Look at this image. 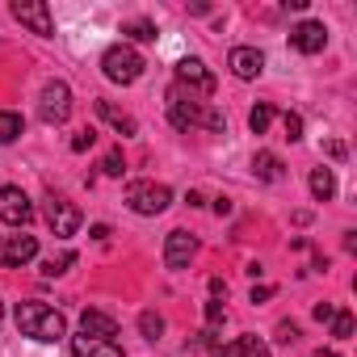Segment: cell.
<instances>
[{"mask_svg": "<svg viewBox=\"0 0 357 357\" xmlns=\"http://www.w3.org/2000/svg\"><path fill=\"white\" fill-rule=\"evenodd\" d=\"M282 126H286V139H290V143H294V139H303V118H298V114H286V118H282Z\"/></svg>", "mask_w": 357, "mask_h": 357, "instance_id": "obj_29", "label": "cell"}, {"mask_svg": "<svg viewBox=\"0 0 357 357\" xmlns=\"http://www.w3.org/2000/svg\"><path fill=\"white\" fill-rule=\"evenodd\" d=\"M223 319H227V307H223V298H211V303H206V324H211V332H215Z\"/></svg>", "mask_w": 357, "mask_h": 357, "instance_id": "obj_27", "label": "cell"}, {"mask_svg": "<svg viewBox=\"0 0 357 357\" xmlns=\"http://www.w3.org/2000/svg\"><path fill=\"white\" fill-rule=\"evenodd\" d=\"M122 34L135 38V43H155V26H151V22H126Z\"/></svg>", "mask_w": 357, "mask_h": 357, "instance_id": "obj_22", "label": "cell"}, {"mask_svg": "<svg viewBox=\"0 0 357 357\" xmlns=\"http://www.w3.org/2000/svg\"><path fill=\"white\" fill-rule=\"evenodd\" d=\"M211 357H273L261 336H236L231 344H211Z\"/></svg>", "mask_w": 357, "mask_h": 357, "instance_id": "obj_14", "label": "cell"}, {"mask_svg": "<svg viewBox=\"0 0 357 357\" xmlns=\"http://www.w3.org/2000/svg\"><path fill=\"white\" fill-rule=\"evenodd\" d=\"M38 118H43L47 126H63V122L72 118V89H68L63 80L43 84V93H38Z\"/></svg>", "mask_w": 357, "mask_h": 357, "instance_id": "obj_5", "label": "cell"}, {"mask_svg": "<svg viewBox=\"0 0 357 357\" xmlns=\"http://www.w3.org/2000/svg\"><path fill=\"white\" fill-rule=\"evenodd\" d=\"M93 143H97V130H93V126H84V130L72 135V151H89Z\"/></svg>", "mask_w": 357, "mask_h": 357, "instance_id": "obj_28", "label": "cell"}, {"mask_svg": "<svg viewBox=\"0 0 357 357\" xmlns=\"http://www.w3.org/2000/svg\"><path fill=\"white\" fill-rule=\"evenodd\" d=\"M13 319H17V332H22V336H30V340H38V344H55V340H63V336H68V319H63L55 307L38 303V298L17 303Z\"/></svg>", "mask_w": 357, "mask_h": 357, "instance_id": "obj_1", "label": "cell"}, {"mask_svg": "<svg viewBox=\"0 0 357 357\" xmlns=\"http://www.w3.org/2000/svg\"><path fill=\"white\" fill-rule=\"evenodd\" d=\"M215 211L219 215H231V198H215Z\"/></svg>", "mask_w": 357, "mask_h": 357, "instance_id": "obj_35", "label": "cell"}, {"mask_svg": "<svg viewBox=\"0 0 357 357\" xmlns=\"http://www.w3.org/2000/svg\"><path fill=\"white\" fill-rule=\"evenodd\" d=\"M294 340H298V324H290V319L278 324V344H294Z\"/></svg>", "mask_w": 357, "mask_h": 357, "instance_id": "obj_30", "label": "cell"}, {"mask_svg": "<svg viewBox=\"0 0 357 357\" xmlns=\"http://www.w3.org/2000/svg\"><path fill=\"white\" fill-rule=\"evenodd\" d=\"M290 47H294L298 55H319V51L328 47V26H324V22H298V26L290 30Z\"/></svg>", "mask_w": 357, "mask_h": 357, "instance_id": "obj_12", "label": "cell"}, {"mask_svg": "<svg viewBox=\"0 0 357 357\" xmlns=\"http://www.w3.org/2000/svg\"><path fill=\"white\" fill-rule=\"evenodd\" d=\"M26 135V118L13 109H0V143H17Z\"/></svg>", "mask_w": 357, "mask_h": 357, "instance_id": "obj_20", "label": "cell"}, {"mask_svg": "<svg viewBox=\"0 0 357 357\" xmlns=\"http://www.w3.org/2000/svg\"><path fill=\"white\" fill-rule=\"evenodd\" d=\"M176 84H181L190 97H215V89H219L215 72L202 59H181L176 63Z\"/></svg>", "mask_w": 357, "mask_h": 357, "instance_id": "obj_8", "label": "cell"}, {"mask_svg": "<svg viewBox=\"0 0 357 357\" xmlns=\"http://www.w3.org/2000/svg\"><path fill=\"white\" fill-rule=\"evenodd\" d=\"M315 357H340V353H324V349H319V353H315Z\"/></svg>", "mask_w": 357, "mask_h": 357, "instance_id": "obj_37", "label": "cell"}, {"mask_svg": "<svg viewBox=\"0 0 357 357\" xmlns=\"http://www.w3.org/2000/svg\"><path fill=\"white\" fill-rule=\"evenodd\" d=\"M76 265V252H63V257H51L47 265H43V278H59V273H68Z\"/></svg>", "mask_w": 357, "mask_h": 357, "instance_id": "obj_23", "label": "cell"}, {"mask_svg": "<svg viewBox=\"0 0 357 357\" xmlns=\"http://www.w3.org/2000/svg\"><path fill=\"white\" fill-rule=\"evenodd\" d=\"M227 68H231L236 80H257V76L265 72V55H261L257 47H231Z\"/></svg>", "mask_w": 357, "mask_h": 357, "instance_id": "obj_13", "label": "cell"}, {"mask_svg": "<svg viewBox=\"0 0 357 357\" xmlns=\"http://www.w3.org/2000/svg\"><path fill=\"white\" fill-rule=\"evenodd\" d=\"M126 206L135 215H164L172 206V190L168 185H155V181H130L126 185Z\"/></svg>", "mask_w": 357, "mask_h": 357, "instance_id": "obj_4", "label": "cell"}, {"mask_svg": "<svg viewBox=\"0 0 357 357\" xmlns=\"http://www.w3.org/2000/svg\"><path fill=\"white\" fill-rule=\"evenodd\" d=\"M139 332H143L147 340H160V332H164V319H160L155 311H143V315H139Z\"/></svg>", "mask_w": 357, "mask_h": 357, "instance_id": "obj_24", "label": "cell"}, {"mask_svg": "<svg viewBox=\"0 0 357 357\" xmlns=\"http://www.w3.org/2000/svg\"><path fill=\"white\" fill-rule=\"evenodd\" d=\"M43 215H47V223H51V231L59 236V240H68V236H76L80 231V211H76V202H68L63 194H47V202H43Z\"/></svg>", "mask_w": 357, "mask_h": 357, "instance_id": "obj_6", "label": "cell"}, {"mask_svg": "<svg viewBox=\"0 0 357 357\" xmlns=\"http://www.w3.org/2000/svg\"><path fill=\"white\" fill-rule=\"evenodd\" d=\"M252 168H257L261 181H282V176H286V164H282V155H273V151H257V155H252Z\"/></svg>", "mask_w": 357, "mask_h": 357, "instance_id": "obj_18", "label": "cell"}, {"mask_svg": "<svg viewBox=\"0 0 357 357\" xmlns=\"http://www.w3.org/2000/svg\"><path fill=\"white\" fill-rule=\"evenodd\" d=\"M265 298H273V286H252V303H265Z\"/></svg>", "mask_w": 357, "mask_h": 357, "instance_id": "obj_32", "label": "cell"}, {"mask_svg": "<svg viewBox=\"0 0 357 357\" xmlns=\"http://www.w3.org/2000/svg\"><path fill=\"white\" fill-rule=\"evenodd\" d=\"M97 114H101L118 135H135V130H139V126H135V118H130V114H122V109H114L109 101H97Z\"/></svg>", "mask_w": 357, "mask_h": 357, "instance_id": "obj_19", "label": "cell"}, {"mask_svg": "<svg viewBox=\"0 0 357 357\" xmlns=\"http://www.w3.org/2000/svg\"><path fill=\"white\" fill-rule=\"evenodd\" d=\"M168 118L176 130H190V126H206V130H223V114L206 109L198 97H190L181 84L168 89Z\"/></svg>", "mask_w": 357, "mask_h": 357, "instance_id": "obj_2", "label": "cell"}, {"mask_svg": "<svg viewBox=\"0 0 357 357\" xmlns=\"http://www.w3.org/2000/svg\"><path fill=\"white\" fill-rule=\"evenodd\" d=\"M143 55L130 47V43H114L105 55H101V72H105V80H114V84H135L139 76H143Z\"/></svg>", "mask_w": 357, "mask_h": 357, "instance_id": "obj_3", "label": "cell"}, {"mask_svg": "<svg viewBox=\"0 0 357 357\" xmlns=\"http://www.w3.org/2000/svg\"><path fill=\"white\" fill-rule=\"evenodd\" d=\"M307 185H311V198L315 202H332L336 198V172L332 168H311Z\"/></svg>", "mask_w": 357, "mask_h": 357, "instance_id": "obj_17", "label": "cell"}, {"mask_svg": "<svg viewBox=\"0 0 357 357\" xmlns=\"http://www.w3.org/2000/svg\"><path fill=\"white\" fill-rule=\"evenodd\" d=\"M332 315H336L332 303H319V307H315V319H319V324H332Z\"/></svg>", "mask_w": 357, "mask_h": 357, "instance_id": "obj_31", "label": "cell"}, {"mask_svg": "<svg viewBox=\"0 0 357 357\" xmlns=\"http://www.w3.org/2000/svg\"><path fill=\"white\" fill-rule=\"evenodd\" d=\"M72 353L76 357H126L118 340H101V336H72Z\"/></svg>", "mask_w": 357, "mask_h": 357, "instance_id": "obj_15", "label": "cell"}, {"mask_svg": "<svg viewBox=\"0 0 357 357\" xmlns=\"http://www.w3.org/2000/svg\"><path fill=\"white\" fill-rule=\"evenodd\" d=\"M101 172H105V176H122V172H126V160H122V147H114V151H105V160H101Z\"/></svg>", "mask_w": 357, "mask_h": 357, "instance_id": "obj_25", "label": "cell"}, {"mask_svg": "<svg viewBox=\"0 0 357 357\" xmlns=\"http://www.w3.org/2000/svg\"><path fill=\"white\" fill-rule=\"evenodd\" d=\"M38 257V240L34 236H5V240H0V265H5V269H22V265H30Z\"/></svg>", "mask_w": 357, "mask_h": 357, "instance_id": "obj_11", "label": "cell"}, {"mask_svg": "<svg viewBox=\"0 0 357 357\" xmlns=\"http://www.w3.org/2000/svg\"><path fill=\"white\" fill-rule=\"evenodd\" d=\"M332 336H336V340H349V336H353V315H349V311H336V315H332Z\"/></svg>", "mask_w": 357, "mask_h": 357, "instance_id": "obj_26", "label": "cell"}, {"mask_svg": "<svg viewBox=\"0 0 357 357\" xmlns=\"http://www.w3.org/2000/svg\"><path fill=\"white\" fill-rule=\"evenodd\" d=\"M0 223H9V227L34 223V202L26 198V190H17V185H0Z\"/></svg>", "mask_w": 357, "mask_h": 357, "instance_id": "obj_9", "label": "cell"}, {"mask_svg": "<svg viewBox=\"0 0 357 357\" xmlns=\"http://www.w3.org/2000/svg\"><path fill=\"white\" fill-rule=\"evenodd\" d=\"M194 257H198V240H194L190 231L176 227V231L164 236V265H168V269H190Z\"/></svg>", "mask_w": 357, "mask_h": 357, "instance_id": "obj_10", "label": "cell"}, {"mask_svg": "<svg viewBox=\"0 0 357 357\" xmlns=\"http://www.w3.org/2000/svg\"><path fill=\"white\" fill-rule=\"evenodd\" d=\"M80 332L84 336H101V340H118V319H109L105 311H84L80 315Z\"/></svg>", "mask_w": 357, "mask_h": 357, "instance_id": "obj_16", "label": "cell"}, {"mask_svg": "<svg viewBox=\"0 0 357 357\" xmlns=\"http://www.w3.org/2000/svg\"><path fill=\"white\" fill-rule=\"evenodd\" d=\"M211 294H215V298H227V286H223V278H211Z\"/></svg>", "mask_w": 357, "mask_h": 357, "instance_id": "obj_33", "label": "cell"}, {"mask_svg": "<svg viewBox=\"0 0 357 357\" xmlns=\"http://www.w3.org/2000/svg\"><path fill=\"white\" fill-rule=\"evenodd\" d=\"M328 155L332 160H344V143H328Z\"/></svg>", "mask_w": 357, "mask_h": 357, "instance_id": "obj_34", "label": "cell"}, {"mask_svg": "<svg viewBox=\"0 0 357 357\" xmlns=\"http://www.w3.org/2000/svg\"><path fill=\"white\" fill-rule=\"evenodd\" d=\"M89 236H93V240H109V227H105V223H97V227H93Z\"/></svg>", "mask_w": 357, "mask_h": 357, "instance_id": "obj_36", "label": "cell"}, {"mask_svg": "<svg viewBox=\"0 0 357 357\" xmlns=\"http://www.w3.org/2000/svg\"><path fill=\"white\" fill-rule=\"evenodd\" d=\"M269 122H273V105H252V114H248V126H252V135H265L269 130Z\"/></svg>", "mask_w": 357, "mask_h": 357, "instance_id": "obj_21", "label": "cell"}, {"mask_svg": "<svg viewBox=\"0 0 357 357\" xmlns=\"http://www.w3.org/2000/svg\"><path fill=\"white\" fill-rule=\"evenodd\" d=\"M0 324H5V303H0Z\"/></svg>", "mask_w": 357, "mask_h": 357, "instance_id": "obj_38", "label": "cell"}, {"mask_svg": "<svg viewBox=\"0 0 357 357\" xmlns=\"http://www.w3.org/2000/svg\"><path fill=\"white\" fill-rule=\"evenodd\" d=\"M9 13H13V22H22L30 34L55 38V17H51V5H47V0H17Z\"/></svg>", "mask_w": 357, "mask_h": 357, "instance_id": "obj_7", "label": "cell"}]
</instances>
